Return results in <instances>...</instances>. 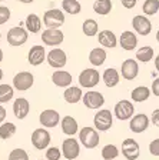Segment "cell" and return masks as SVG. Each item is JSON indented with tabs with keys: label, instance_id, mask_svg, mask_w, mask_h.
Returning a JSON list of instances; mask_svg holds the SVG:
<instances>
[{
	"label": "cell",
	"instance_id": "1",
	"mask_svg": "<svg viewBox=\"0 0 159 160\" xmlns=\"http://www.w3.org/2000/svg\"><path fill=\"white\" fill-rule=\"evenodd\" d=\"M79 140L86 149H95L99 144V133L96 132V129L86 126L79 132Z\"/></svg>",
	"mask_w": 159,
	"mask_h": 160
},
{
	"label": "cell",
	"instance_id": "2",
	"mask_svg": "<svg viewBox=\"0 0 159 160\" xmlns=\"http://www.w3.org/2000/svg\"><path fill=\"white\" fill-rule=\"evenodd\" d=\"M43 24L47 29H59L65 24V14L59 9H50L47 10L43 16Z\"/></svg>",
	"mask_w": 159,
	"mask_h": 160
},
{
	"label": "cell",
	"instance_id": "3",
	"mask_svg": "<svg viewBox=\"0 0 159 160\" xmlns=\"http://www.w3.org/2000/svg\"><path fill=\"white\" fill-rule=\"evenodd\" d=\"M112 123H113V114L110 113V110L102 109L93 117V124H95V127H96L99 132L109 130L110 127H112Z\"/></svg>",
	"mask_w": 159,
	"mask_h": 160
},
{
	"label": "cell",
	"instance_id": "4",
	"mask_svg": "<svg viewBox=\"0 0 159 160\" xmlns=\"http://www.w3.org/2000/svg\"><path fill=\"white\" fill-rule=\"evenodd\" d=\"M135 113V106L130 103L129 100H120L115 104L113 109V114L119 120H130Z\"/></svg>",
	"mask_w": 159,
	"mask_h": 160
},
{
	"label": "cell",
	"instance_id": "5",
	"mask_svg": "<svg viewBox=\"0 0 159 160\" xmlns=\"http://www.w3.org/2000/svg\"><path fill=\"white\" fill-rule=\"evenodd\" d=\"M27 30L23 29L20 26H16V27H12V29L7 32V42H9L10 46H23L24 43L27 42Z\"/></svg>",
	"mask_w": 159,
	"mask_h": 160
},
{
	"label": "cell",
	"instance_id": "6",
	"mask_svg": "<svg viewBox=\"0 0 159 160\" xmlns=\"http://www.w3.org/2000/svg\"><path fill=\"white\" fill-rule=\"evenodd\" d=\"M100 80V74L96 69H85L82 70V73L79 74V84L86 89H92L95 87Z\"/></svg>",
	"mask_w": 159,
	"mask_h": 160
},
{
	"label": "cell",
	"instance_id": "7",
	"mask_svg": "<svg viewBox=\"0 0 159 160\" xmlns=\"http://www.w3.org/2000/svg\"><path fill=\"white\" fill-rule=\"evenodd\" d=\"M34 83V77L30 72H19L13 77V87L19 92H26Z\"/></svg>",
	"mask_w": 159,
	"mask_h": 160
},
{
	"label": "cell",
	"instance_id": "8",
	"mask_svg": "<svg viewBox=\"0 0 159 160\" xmlns=\"http://www.w3.org/2000/svg\"><path fill=\"white\" fill-rule=\"evenodd\" d=\"M122 154L125 156L126 160H138L140 154L139 143L135 139H130V137L125 139L122 143Z\"/></svg>",
	"mask_w": 159,
	"mask_h": 160
},
{
	"label": "cell",
	"instance_id": "9",
	"mask_svg": "<svg viewBox=\"0 0 159 160\" xmlns=\"http://www.w3.org/2000/svg\"><path fill=\"white\" fill-rule=\"evenodd\" d=\"M80 153V146L79 142L73 137L65 139L62 143V154L65 156V159L67 160H75Z\"/></svg>",
	"mask_w": 159,
	"mask_h": 160
},
{
	"label": "cell",
	"instance_id": "10",
	"mask_svg": "<svg viewBox=\"0 0 159 160\" xmlns=\"http://www.w3.org/2000/svg\"><path fill=\"white\" fill-rule=\"evenodd\" d=\"M46 60L50 67H53V69H62V67H65V64H66V62H67V56L62 49L55 47V49H52L49 53H47Z\"/></svg>",
	"mask_w": 159,
	"mask_h": 160
},
{
	"label": "cell",
	"instance_id": "11",
	"mask_svg": "<svg viewBox=\"0 0 159 160\" xmlns=\"http://www.w3.org/2000/svg\"><path fill=\"white\" fill-rule=\"evenodd\" d=\"M65 40V34L59 29H46L42 32V42L46 46H59Z\"/></svg>",
	"mask_w": 159,
	"mask_h": 160
},
{
	"label": "cell",
	"instance_id": "12",
	"mask_svg": "<svg viewBox=\"0 0 159 160\" xmlns=\"http://www.w3.org/2000/svg\"><path fill=\"white\" fill-rule=\"evenodd\" d=\"M32 144L34 146V149L43 150L50 144V133L46 129H36L32 133Z\"/></svg>",
	"mask_w": 159,
	"mask_h": 160
},
{
	"label": "cell",
	"instance_id": "13",
	"mask_svg": "<svg viewBox=\"0 0 159 160\" xmlns=\"http://www.w3.org/2000/svg\"><path fill=\"white\" fill-rule=\"evenodd\" d=\"M132 26L135 29V32L140 36H148L152 32V23L148 17H145L143 14H138L132 19Z\"/></svg>",
	"mask_w": 159,
	"mask_h": 160
},
{
	"label": "cell",
	"instance_id": "14",
	"mask_svg": "<svg viewBox=\"0 0 159 160\" xmlns=\"http://www.w3.org/2000/svg\"><path fill=\"white\" fill-rule=\"evenodd\" d=\"M149 123H151L149 117L143 113H139V114H135V116L130 119L129 129H130V132L139 134V133H143V132L149 127Z\"/></svg>",
	"mask_w": 159,
	"mask_h": 160
},
{
	"label": "cell",
	"instance_id": "15",
	"mask_svg": "<svg viewBox=\"0 0 159 160\" xmlns=\"http://www.w3.org/2000/svg\"><path fill=\"white\" fill-rule=\"evenodd\" d=\"M82 100H83V104L87 109H92V110H96L105 104V97L99 92H86L83 94Z\"/></svg>",
	"mask_w": 159,
	"mask_h": 160
},
{
	"label": "cell",
	"instance_id": "16",
	"mask_svg": "<svg viewBox=\"0 0 159 160\" xmlns=\"http://www.w3.org/2000/svg\"><path fill=\"white\" fill-rule=\"evenodd\" d=\"M120 73H122V77L125 80L136 79V76L139 74V64H138V62L133 59H126L122 63Z\"/></svg>",
	"mask_w": 159,
	"mask_h": 160
},
{
	"label": "cell",
	"instance_id": "17",
	"mask_svg": "<svg viewBox=\"0 0 159 160\" xmlns=\"http://www.w3.org/2000/svg\"><path fill=\"white\" fill-rule=\"evenodd\" d=\"M39 120H40V124H42V126L49 127V129L50 127H56L57 124L62 122V120H60V114L53 109L43 110L39 116Z\"/></svg>",
	"mask_w": 159,
	"mask_h": 160
},
{
	"label": "cell",
	"instance_id": "18",
	"mask_svg": "<svg viewBox=\"0 0 159 160\" xmlns=\"http://www.w3.org/2000/svg\"><path fill=\"white\" fill-rule=\"evenodd\" d=\"M47 59L46 50L45 46H33L29 50V54H27V62H29L32 66H39Z\"/></svg>",
	"mask_w": 159,
	"mask_h": 160
},
{
	"label": "cell",
	"instance_id": "19",
	"mask_svg": "<svg viewBox=\"0 0 159 160\" xmlns=\"http://www.w3.org/2000/svg\"><path fill=\"white\" fill-rule=\"evenodd\" d=\"M30 112V103L24 97H19L13 103V113L19 120H23Z\"/></svg>",
	"mask_w": 159,
	"mask_h": 160
},
{
	"label": "cell",
	"instance_id": "20",
	"mask_svg": "<svg viewBox=\"0 0 159 160\" xmlns=\"http://www.w3.org/2000/svg\"><path fill=\"white\" fill-rule=\"evenodd\" d=\"M119 43H120V47H122L123 50L130 52V50L136 49V46H138V37H136V34L133 33V32L126 30V32H123V33L120 34Z\"/></svg>",
	"mask_w": 159,
	"mask_h": 160
},
{
	"label": "cell",
	"instance_id": "21",
	"mask_svg": "<svg viewBox=\"0 0 159 160\" xmlns=\"http://www.w3.org/2000/svg\"><path fill=\"white\" fill-rule=\"evenodd\" d=\"M72 80H73L72 74L69 72H66V70H56L52 74V82L57 87H70Z\"/></svg>",
	"mask_w": 159,
	"mask_h": 160
},
{
	"label": "cell",
	"instance_id": "22",
	"mask_svg": "<svg viewBox=\"0 0 159 160\" xmlns=\"http://www.w3.org/2000/svg\"><path fill=\"white\" fill-rule=\"evenodd\" d=\"M98 42H99L100 46L108 47V49H113L118 44V39H116L115 33L110 32V30H102V32H99Z\"/></svg>",
	"mask_w": 159,
	"mask_h": 160
},
{
	"label": "cell",
	"instance_id": "23",
	"mask_svg": "<svg viewBox=\"0 0 159 160\" xmlns=\"http://www.w3.org/2000/svg\"><path fill=\"white\" fill-rule=\"evenodd\" d=\"M102 80H103V83L106 84V87H115V86H118L120 82V74L116 69L109 67V69H106L105 72H103Z\"/></svg>",
	"mask_w": 159,
	"mask_h": 160
},
{
	"label": "cell",
	"instance_id": "24",
	"mask_svg": "<svg viewBox=\"0 0 159 160\" xmlns=\"http://www.w3.org/2000/svg\"><path fill=\"white\" fill-rule=\"evenodd\" d=\"M60 127H62V132L67 136H73V134L77 133V129H79V124H77L76 119L72 116H65L60 122Z\"/></svg>",
	"mask_w": 159,
	"mask_h": 160
},
{
	"label": "cell",
	"instance_id": "25",
	"mask_svg": "<svg viewBox=\"0 0 159 160\" xmlns=\"http://www.w3.org/2000/svg\"><path fill=\"white\" fill-rule=\"evenodd\" d=\"M106 57H108V53H106V50L103 47H95L89 53V62L92 66L99 67L105 63Z\"/></svg>",
	"mask_w": 159,
	"mask_h": 160
},
{
	"label": "cell",
	"instance_id": "26",
	"mask_svg": "<svg viewBox=\"0 0 159 160\" xmlns=\"http://www.w3.org/2000/svg\"><path fill=\"white\" fill-rule=\"evenodd\" d=\"M63 99L66 100L67 103H70V104L77 103L79 100L83 99L82 89H80V87H76V86L67 87V89L65 90V93H63Z\"/></svg>",
	"mask_w": 159,
	"mask_h": 160
},
{
	"label": "cell",
	"instance_id": "27",
	"mask_svg": "<svg viewBox=\"0 0 159 160\" xmlns=\"http://www.w3.org/2000/svg\"><path fill=\"white\" fill-rule=\"evenodd\" d=\"M151 93H152V90L148 89L146 86H138L132 90V93H130V97L135 103H142L145 100L149 99Z\"/></svg>",
	"mask_w": 159,
	"mask_h": 160
},
{
	"label": "cell",
	"instance_id": "28",
	"mask_svg": "<svg viewBox=\"0 0 159 160\" xmlns=\"http://www.w3.org/2000/svg\"><path fill=\"white\" fill-rule=\"evenodd\" d=\"M40 29H42V20L37 14L30 13L26 17V30L30 33H39Z\"/></svg>",
	"mask_w": 159,
	"mask_h": 160
},
{
	"label": "cell",
	"instance_id": "29",
	"mask_svg": "<svg viewBox=\"0 0 159 160\" xmlns=\"http://www.w3.org/2000/svg\"><path fill=\"white\" fill-rule=\"evenodd\" d=\"M112 10V2L110 0H95L93 3V12L100 16H106Z\"/></svg>",
	"mask_w": 159,
	"mask_h": 160
},
{
	"label": "cell",
	"instance_id": "30",
	"mask_svg": "<svg viewBox=\"0 0 159 160\" xmlns=\"http://www.w3.org/2000/svg\"><path fill=\"white\" fill-rule=\"evenodd\" d=\"M155 57V52L151 46H143L140 49L136 50V59L142 62V63H148Z\"/></svg>",
	"mask_w": 159,
	"mask_h": 160
},
{
	"label": "cell",
	"instance_id": "31",
	"mask_svg": "<svg viewBox=\"0 0 159 160\" xmlns=\"http://www.w3.org/2000/svg\"><path fill=\"white\" fill-rule=\"evenodd\" d=\"M82 30H83V33L86 34L87 37L95 36V34H98V30H99L98 22L95 19H86L85 22H83Z\"/></svg>",
	"mask_w": 159,
	"mask_h": 160
},
{
	"label": "cell",
	"instance_id": "32",
	"mask_svg": "<svg viewBox=\"0 0 159 160\" xmlns=\"http://www.w3.org/2000/svg\"><path fill=\"white\" fill-rule=\"evenodd\" d=\"M62 7L69 14H79L80 10H82V6H80V3L77 0H63Z\"/></svg>",
	"mask_w": 159,
	"mask_h": 160
},
{
	"label": "cell",
	"instance_id": "33",
	"mask_svg": "<svg viewBox=\"0 0 159 160\" xmlns=\"http://www.w3.org/2000/svg\"><path fill=\"white\" fill-rule=\"evenodd\" d=\"M14 87L10 84H0V103H7L13 99Z\"/></svg>",
	"mask_w": 159,
	"mask_h": 160
},
{
	"label": "cell",
	"instance_id": "34",
	"mask_svg": "<svg viewBox=\"0 0 159 160\" xmlns=\"http://www.w3.org/2000/svg\"><path fill=\"white\" fill-rule=\"evenodd\" d=\"M14 133H16V126L12 122H6V123H3L0 126V139L7 140L13 136Z\"/></svg>",
	"mask_w": 159,
	"mask_h": 160
},
{
	"label": "cell",
	"instance_id": "35",
	"mask_svg": "<svg viewBox=\"0 0 159 160\" xmlns=\"http://www.w3.org/2000/svg\"><path fill=\"white\" fill-rule=\"evenodd\" d=\"M143 13L146 16H153L158 13L159 10V0H145V3L142 6Z\"/></svg>",
	"mask_w": 159,
	"mask_h": 160
},
{
	"label": "cell",
	"instance_id": "36",
	"mask_svg": "<svg viewBox=\"0 0 159 160\" xmlns=\"http://www.w3.org/2000/svg\"><path fill=\"white\" fill-rule=\"evenodd\" d=\"M119 156V149L115 144H106L102 149V157L105 160H113Z\"/></svg>",
	"mask_w": 159,
	"mask_h": 160
},
{
	"label": "cell",
	"instance_id": "37",
	"mask_svg": "<svg viewBox=\"0 0 159 160\" xmlns=\"http://www.w3.org/2000/svg\"><path fill=\"white\" fill-rule=\"evenodd\" d=\"M9 160H29V154L23 149H14L10 152Z\"/></svg>",
	"mask_w": 159,
	"mask_h": 160
},
{
	"label": "cell",
	"instance_id": "38",
	"mask_svg": "<svg viewBox=\"0 0 159 160\" xmlns=\"http://www.w3.org/2000/svg\"><path fill=\"white\" fill-rule=\"evenodd\" d=\"M62 156V152H60L57 147H50L46 150V159L47 160H59Z\"/></svg>",
	"mask_w": 159,
	"mask_h": 160
},
{
	"label": "cell",
	"instance_id": "39",
	"mask_svg": "<svg viewBox=\"0 0 159 160\" xmlns=\"http://www.w3.org/2000/svg\"><path fill=\"white\" fill-rule=\"evenodd\" d=\"M10 19V10L6 6H0V24H4Z\"/></svg>",
	"mask_w": 159,
	"mask_h": 160
},
{
	"label": "cell",
	"instance_id": "40",
	"mask_svg": "<svg viewBox=\"0 0 159 160\" xmlns=\"http://www.w3.org/2000/svg\"><path fill=\"white\" fill-rule=\"evenodd\" d=\"M149 152L152 156L159 157V137L158 139H153L149 143Z\"/></svg>",
	"mask_w": 159,
	"mask_h": 160
},
{
	"label": "cell",
	"instance_id": "41",
	"mask_svg": "<svg viewBox=\"0 0 159 160\" xmlns=\"http://www.w3.org/2000/svg\"><path fill=\"white\" fill-rule=\"evenodd\" d=\"M151 123L153 124V126L159 127V109L153 110L152 112V116H151Z\"/></svg>",
	"mask_w": 159,
	"mask_h": 160
},
{
	"label": "cell",
	"instance_id": "42",
	"mask_svg": "<svg viewBox=\"0 0 159 160\" xmlns=\"http://www.w3.org/2000/svg\"><path fill=\"white\" fill-rule=\"evenodd\" d=\"M151 90H152V93L155 94V96H158V97H159V77H156V79L152 82Z\"/></svg>",
	"mask_w": 159,
	"mask_h": 160
},
{
	"label": "cell",
	"instance_id": "43",
	"mask_svg": "<svg viewBox=\"0 0 159 160\" xmlns=\"http://www.w3.org/2000/svg\"><path fill=\"white\" fill-rule=\"evenodd\" d=\"M120 3L125 9H133L136 6V0H120Z\"/></svg>",
	"mask_w": 159,
	"mask_h": 160
},
{
	"label": "cell",
	"instance_id": "44",
	"mask_svg": "<svg viewBox=\"0 0 159 160\" xmlns=\"http://www.w3.org/2000/svg\"><path fill=\"white\" fill-rule=\"evenodd\" d=\"M6 114H7L6 109H4V107L0 104V123H3V122H4V119H6Z\"/></svg>",
	"mask_w": 159,
	"mask_h": 160
},
{
	"label": "cell",
	"instance_id": "45",
	"mask_svg": "<svg viewBox=\"0 0 159 160\" xmlns=\"http://www.w3.org/2000/svg\"><path fill=\"white\" fill-rule=\"evenodd\" d=\"M155 69L159 72V54L155 57Z\"/></svg>",
	"mask_w": 159,
	"mask_h": 160
},
{
	"label": "cell",
	"instance_id": "46",
	"mask_svg": "<svg viewBox=\"0 0 159 160\" xmlns=\"http://www.w3.org/2000/svg\"><path fill=\"white\" fill-rule=\"evenodd\" d=\"M19 2H22V3H26V4H29V3H33L34 0H19Z\"/></svg>",
	"mask_w": 159,
	"mask_h": 160
},
{
	"label": "cell",
	"instance_id": "47",
	"mask_svg": "<svg viewBox=\"0 0 159 160\" xmlns=\"http://www.w3.org/2000/svg\"><path fill=\"white\" fill-rule=\"evenodd\" d=\"M2 60H3V50L0 49V62H2Z\"/></svg>",
	"mask_w": 159,
	"mask_h": 160
},
{
	"label": "cell",
	"instance_id": "48",
	"mask_svg": "<svg viewBox=\"0 0 159 160\" xmlns=\"http://www.w3.org/2000/svg\"><path fill=\"white\" fill-rule=\"evenodd\" d=\"M156 42H158V43H159V30H158V32H156Z\"/></svg>",
	"mask_w": 159,
	"mask_h": 160
},
{
	"label": "cell",
	"instance_id": "49",
	"mask_svg": "<svg viewBox=\"0 0 159 160\" xmlns=\"http://www.w3.org/2000/svg\"><path fill=\"white\" fill-rule=\"evenodd\" d=\"M2 79H3V70L0 69V80H2Z\"/></svg>",
	"mask_w": 159,
	"mask_h": 160
},
{
	"label": "cell",
	"instance_id": "50",
	"mask_svg": "<svg viewBox=\"0 0 159 160\" xmlns=\"http://www.w3.org/2000/svg\"><path fill=\"white\" fill-rule=\"evenodd\" d=\"M0 39H2V33H0Z\"/></svg>",
	"mask_w": 159,
	"mask_h": 160
},
{
	"label": "cell",
	"instance_id": "51",
	"mask_svg": "<svg viewBox=\"0 0 159 160\" xmlns=\"http://www.w3.org/2000/svg\"><path fill=\"white\" fill-rule=\"evenodd\" d=\"M0 2H3V0H0Z\"/></svg>",
	"mask_w": 159,
	"mask_h": 160
}]
</instances>
